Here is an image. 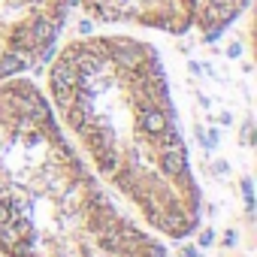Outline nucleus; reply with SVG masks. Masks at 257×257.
Masks as SVG:
<instances>
[{"mask_svg": "<svg viewBox=\"0 0 257 257\" xmlns=\"http://www.w3.org/2000/svg\"><path fill=\"white\" fill-rule=\"evenodd\" d=\"M46 97L91 173L152 233L200 224V185L161 52L131 34L76 37L46 61Z\"/></svg>", "mask_w": 257, "mask_h": 257, "instance_id": "1", "label": "nucleus"}, {"mask_svg": "<svg viewBox=\"0 0 257 257\" xmlns=\"http://www.w3.org/2000/svg\"><path fill=\"white\" fill-rule=\"evenodd\" d=\"M0 257H167L91 173L34 76L0 82Z\"/></svg>", "mask_w": 257, "mask_h": 257, "instance_id": "2", "label": "nucleus"}, {"mask_svg": "<svg viewBox=\"0 0 257 257\" xmlns=\"http://www.w3.org/2000/svg\"><path fill=\"white\" fill-rule=\"evenodd\" d=\"M82 10L100 25L149 28L173 37L197 31L203 40L224 34L251 0H79Z\"/></svg>", "mask_w": 257, "mask_h": 257, "instance_id": "3", "label": "nucleus"}, {"mask_svg": "<svg viewBox=\"0 0 257 257\" xmlns=\"http://www.w3.org/2000/svg\"><path fill=\"white\" fill-rule=\"evenodd\" d=\"M73 0H0V82L43 67L67 28Z\"/></svg>", "mask_w": 257, "mask_h": 257, "instance_id": "4", "label": "nucleus"}]
</instances>
